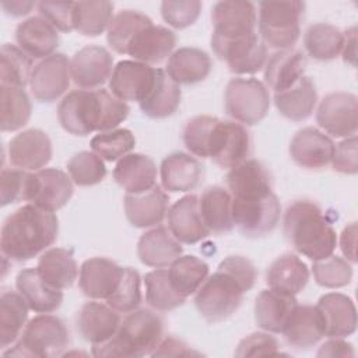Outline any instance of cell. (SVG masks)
I'll return each instance as SVG.
<instances>
[{
    "mask_svg": "<svg viewBox=\"0 0 358 358\" xmlns=\"http://www.w3.org/2000/svg\"><path fill=\"white\" fill-rule=\"evenodd\" d=\"M29 306L20 295L11 289L1 291L0 295V347L6 350L14 344L28 320Z\"/></svg>",
    "mask_w": 358,
    "mask_h": 358,
    "instance_id": "60d3db41",
    "label": "cell"
},
{
    "mask_svg": "<svg viewBox=\"0 0 358 358\" xmlns=\"http://www.w3.org/2000/svg\"><path fill=\"white\" fill-rule=\"evenodd\" d=\"M211 38L234 39L256 34V6L250 1H217L211 8Z\"/></svg>",
    "mask_w": 358,
    "mask_h": 358,
    "instance_id": "9a60e30c",
    "label": "cell"
},
{
    "mask_svg": "<svg viewBox=\"0 0 358 358\" xmlns=\"http://www.w3.org/2000/svg\"><path fill=\"white\" fill-rule=\"evenodd\" d=\"M334 145L327 134L308 126L298 130L291 138L289 155L302 168L322 169L331 162Z\"/></svg>",
    "mask_w": 358,
    "mask_h": 358,
    "instance_id": "ffe728a7",
    "label": "cell"
},
{
    "mask_svg": "<svg viewBox=\"0 0 358 358\" xmlns=\"http://www.w3.org/2000/svg\"><path fill=\"white\" fill-rule=\"evenodd\" d=\"M282 334L287 344L296 350L316 345L324 337V320L317 306L298 303Z\"/></svg>",
    "mask_w": 358,
    "mask_h": 358,
    "instance_id": "4dcf8cb0",
    "label": "cell"
},
{
    "mask_svg": "<svg viewBox=\"0 0 358 358\" xmlns=\"http://www.w3.org/2000/svg\"><path fill=\"white\" fill-rule=\"evenodd\" d=\"M123 268L106 257L85 260L78 273V287L91 299H109L117 289Z\"/></svg>",
    "mask_w": 358,
    "mask_h": 358,
    "instance_id": "d6986e66",
    "label": "cell"
},
{
    "mask_svg": "<svg viewBox=\"0 0 358 358\" xmlns=\"http://www.w3.org/2000/svg\"><path fill=\"white\" fill-rule=\"evenodd\" d=\"M113 18V3L106 0L77 1L74 6V29L84 36H98Z\"/></svg>",
    "mask_w": 358,
    "mask_h": 358,
    "instance_id": "f6af8a7d",
    "label": "cell"
},
{
    "mask_svg": "<svg viewBox=\"0 0 358 358\" xmlns=\"http://www.w3.org/2000/svg\"><path fill=\"white\" fill-rule=\"evenodd\" d=\"M74 6L73 1H39L41 17L49 21L62 32L74 31Z\"/></svg>",
    "mask_w": 358,
    "mask_h": 358,
    "instance_id": "680465c9",
    "label": "cell"
},
{
    "mask_svg": "<svg viewBox=\"0 0 358 358\" xmlns=\"http://www.w3.org/2000/svg\"><path fill=\"white\" fill-rule=\"evenodd\" d=\"M282 228L294 249L312 262L326 259L336 250V231L323 210L310 200H296L289 204Z\"/></svg>",
    "mask_w": 358,
    "mask_h": 358,
    "instance_id": "277c9868",
    "label": "cell"
},
{
    "mask_svg": "<svg viewBox=\"0 0 358 358\" xmlns=\"http://www.w3.org/2000/svg\"><path fill=\"white\" fill-rule=\"evenodd\" d=\"M312 273L316 284L324 288H341L348 285L352 280L351 264L334 255L313 262Z\"/></svg>",
    "mask_w": 358,
    "mask_h": 358,
    "instance_id": "816d5d0a",
    "label": "cell"
},
{
    "mask_svg": "<svg viewBox=\"0 0 358 358\" xmlns=\"http://www.w3.org/2000/svg\"><path fill=\"white\" fill-rule=\"evenodd\" d=\"M71 80L81 90H94L103 85L113 71V56L108 49L88 45L77 50L70 60Z\"/></svg>",
    "mask_w": 358,
    "mask_h": 358,
    "instance_id": "2e32d148",
    "label": "cell"
},
{
    "mask_svg": "<svg viewBox=\"0 0 358 358\" xmlns=\"http://www.w3.org/2000/svg\"><path fill=\"white\" fill-rule=\"evenodd\" d=\"M155 74L157 69L148 64L136 60H122L113 67L109 90L123 102L133 101L140 103L151 90Z\"/></svg>",
    "mask_w": 358,
    "mask_h": 358,
    "instance_id": "e0dca14e",
    "label": "cell"
},
{
    "mask_svg": "<svg viewBox=\"0 0 358 358\" xmlns=\"http://www.w3.org/2000/svg\"><path fill=\"white\" fill-rule=\"evenodd\" d=\"M73 190V180L64 171L42 168L29 173L25 200L39 208L55 213L70 201Z\"/></svg>",
    "mask_w": 358,
    "mask_h": 358,
    "instance_id": "7c38bea8",
    "label": "cell"
},
{
    "mask_svg": "<svg viewBox=\"0 0 358 358\" xmlns=\"http://www.w3.org/2000/svg\"><path fill=\"white\" fill-rule=\"evenodd\" d=\"M340 248L343 255L350 260L351 263L357 262V224L351 222L343 229L341 238H340Z\"/></svg>",
    "mask_w": 358,
    "mask_h": 358,
    "instance_id": "be15d7a7",
    "label": "cell"
},
{
    "mask_svg": "<svg viewBox=\"0 0 358 358\" xmlns=\"http://www.w3.org/2000/svg\"><path fill=\"white\" fill-rule=\"evenodd\" d=\"M168 229L182 243L193 245L210 235L199 207L196 194H186L176 200L166 213Z\"/></svg>",
    "mask_w": 358,
    "mask_h": 358,
    "instance_id": "44dd1931",
    "label": "cell"
},
{
    "mask_svg": "<svg viewBox=\"0 0 358 358\" xmlns=\"http://www.w3.org/2000/svg\"><path fill=\"white\" fill-rule=\"evenodd\" d=\"M278 340L267 333H252L242 338L235 350V357H277L281 352Z\"/></svg>",
    "mask_w": 358,
    "mask_h": 358,
    "instance_id": "6f0895ef",
    "label": "cell"
},
{
    "mask_svg": "<svg viewBox=\"0 0 358 358\" xmlns=\"http://www.w3.org/2000/svg\"><path fill=\"white\" fill-rule=\"evenodd\" d=\"M15 41L31 59H46L55 53L60 38L57 29L43 17H29L15 29Z\"/></svg>",
    "mask_w": 358,
    "mask_h": 358,
    "instance_id": "83f0119b",
    "label": "cell"
},
{
    "mask_svg": "<svg viewBox=\"0 0 358 358\" xmlns=\"http://www.w3.org/2000/svg\"><path fill=\"white\" fill-rule=\"evenodd\" d=\"M215 120L217 117H213L208 115H200V116L192 117L186 123L182 138H183L185 147L190 151V154L200 158H207V143Z\"/></svg>",
    "mask_w": 358,
    "mask_h": 358,
    "instance_id": "db71d44e",
    "label": "cell"
},
{
    "mask_svg": "<svg viewBox=\"0 0 358 358\" xmlns=\"http://www.w3.org/2000/svg\"><path fill=\"white\" fill-rule=\"evenodd\" d=\"M70 60L63 53H53L34 66L29 87L39 102H55L70 87Z\"/></svg>",
    "mask_w": 358,
    "mask_h": 358,
    "instance_id": "5bb4252c",
    "label": "cell"
},
{
    "mask_svg": "<svg viewBox=\"0 0 358 358\" xmlns=\"http://www.w3.org/2000/svg\"><path fill=\"white\" fill-rule=\"evenodd\" d=\"M141 278L137 270L131 267L123 268L120 284L115 294L106 299L108 305L116 312L129 313L137 309L141 303Z\"/></svg>",
    "mask_w": 358,
    "mask_h": 358,
    "instance_id": "f5cc1de1",
    "label": "cell"
},
{
    "mask_svg": "<svg viewBox=\"0 0 358 358\" xmlns=\"http://www.w3.org/2000/svg\"><path fill=\"white\" fill-rule=\"evenodd\" d=\"M29 173L22 169L3 168L0 178V204L7 206L27 197Z\"/></svg>",
    "mask_w": 358,
    "mask_h": 358,
    "instance_id": "9f6ffc18",
    "label": "cell"
},
{
    "mask_svg": "<svg viewBox=\"0 0 358 358\" xmlns=\"http://www.w3.org/2000/svg\"><path fill=\"white\" fill-rule=\"evenodd\" d=\"M208 273V264L193 255H180L168 268L172 287L185 298L197 292V289L207 280Z\"/></svg>",
    "mask_w": 358,
    "mask_h": 358,
    "instance_id": "b9f144b4",
    "label": "cell"
},
{
    "mask_svg": "<svg viewBox=\"0 0 358 358\" xmlns=\"http://www.w3.org/2000/svg\"><path fill=\"white\" fill-rule=\"evenodd\" d=\"M210 43L213 52L235 74L259 73L267 62V45L257 32L234 39L211 38Z\"/></svg>",
    "mask_w": 358,
    "mask_h": 358,
    "instance_id": "8fae6325",
    "label": "cell"
},
{
    "mask_svg": "<svg viewBox=\"0 0 358 358\" xmlns=\"http://www.w3.org/2000/svg\"><path fill=\"white\" fill-rule=\"evenodd\" d=\"M252 150L250 134L236 122L217 119L207 143V158L224 169H232L248 159Z\"/></svg>",
    "mask_w": 358,
    "mask_h": 358,
    "instance_id": "30bf717a",
    "label": "cell"
},
{
    "mask_svg": "<svg viewBox=\"0 0 358 358\" xmlns=\"http://www.w3.org/2000/svg\"><path fill=\"white\" fill-rule=\"evenodd\" d=\"M333 169L345 175H355L358 172V152L357 136L347 137L334 145L331 162Z\"/></svg>",
    "mask_w": 358,
    "mask_h": 358,
    "instance_id": "91938a15",
    "label": "cell"
},
{
    "mask_svg": "<svg viewBox=\"0 0 358 358\" xmlns=\"http://www.w3.org/2000/svg\"><path fill=\"white\" fill-rule=\"evenodd\" d=\"M165 71L178 85H192L208 77L211 59L203 49L192 46L179 48L169 56Z\"/></svg>",
    "mask_w": 358,
    "mask_h": 358,
    "instance_id": "d590c367",
    "label": "cell"
},
{
    "mask_svg": "<svg viewBox=\"0 0 358 358\" xmlns=\"http://www.w3.org/2000/svg\"><path fill=\"white\" fill-rule=\"evenodd\" d=\"M183 252L180 242L166 227H155L144 232L137 242V256L148 267L165 268Z\"/></svg>",
    "mask_w": 358,
    "mask_h": 358,
    "instance_id": "f1b7e54d",
    "label": "cell"
},
{
    "mask_svg": "<svg viewBox=\"0 0 358 358\" xmlns=\"http://www.w3.org/2000/svg\"><path fill=\"white\" fill-rule=\"evenodd\" d=\"M15 287L29 309L38 313L55 312L63 302V291L46 284L36 267L21 270L17 274Z\"/></svg>",
    "mask_w": 358,
    "mask_h": 358,
    "instance_id": "d6a6232c",
    "label": "cell"
},
{
    "mask_svg": "<svg viewBox=\"0 0 358 358\" xmlns=\"http://www.w3.org/2000/svg\"><path fill=\"white\" fill-rule=\"evenodd\" d=\"M70 334L57 316L39 313L32 317L24 327L20 338L14 345L4 351V357H62L69 347Z\"/></svg>",
    "mask_w": 358,
    "mask_h": 358,
    "instance_id": "8992f818",
    "label": "cell"
},
{
    "mask_svg": "<svg viewBox=\"0 0 358 358\" xmlns=\"http://www.w3.org/2000/svg\"><path fill=\"white\" fill-rule=\"evenodd\" d=\"M201 355L199 351L192 350L185 341L168 336L161 340L157 348L151 352V357H192Z\"/></svg>",
    "mask_w": 358,
    "mask_h": 358,
    "instance_id": "94428289",
    "label": "cell"
},
{
    "mask_svg": "<svg viewBox=\"0 0 358 358\" xmlns=\"http://www.w3.org/2000/svg\"><path fill=\"white\" fill-rule=\"evenodd\" d=\"M201 8L199 0H165L161 3V15L168 25L183 29L197 21Z\"/></svg>",
    "mask_w": 358,
    "mask_h": 358,
    "instance_id": "11a10c76",
    "label": "cell"
},
{
    "mask_svg": "<svg viewBox=\"0 0 358 358\" xmlns=\"http://www.w3.org/2000/svg\"><path fill=\"white\" fill-rule=\"evenodd\" d=\"M32 59L18 46L4 43L0 50V80L4 85L25 88L32 74Z\"/></svg>",
    "mask_w": 358,
    "mask_h": 358,
    "instance_id": "c3c4849f",
    "label": "cell"
},
{
    "mask_svg": "<svg viewBox=\"0 0 358 358\" xmlns=\"http://www.w3.org/2000/svg\"><path fill=\"white\" fill-rule=\"evenodd\" d=\"M305 67L306 59L301 50L292 48L277 50L264 64V83L274 94L281 92L303 77Z\"/></svg>",
    "mask_w": 358,
    "mask_h": 358,
    "instance_id": "1f68e13d",
    "label": "cell"
},
{
    "mask_svg": "<svg viewBox=\"0 0 358 358\" xmlns=\"http://www.w3.org/2000/svg\"><path fill=\"white\" fill-rule=\"evenodd\" d=\"M280 217L281 206L273 192L262 197H232L234 227L248 238L268 235L278 225Z\"/></svg>",
    "mask_w": 358,
    "mask_h": 358,
    "instance_id": "9c48e42d",
    "label": "cell"
},
{
    "mask_svg": "<svg viewBox=\"0 0 358 358\" xmlns=\"http://www.w3.org/2000/svg\"><path fill=\"white\" fill-rule=\"evenodd\" d=\"M159 176L164 190L172 193L190 192L203 182L204 166L189 154L172 152L162 159Z\"/></svg>",
    "mask_w": 358,
    "mask_h": 358,
    "instance_id": "484cf974",
    "label": "cell"
},
{
    "mask_svg": "<svg viewBox=\"0 0 358 358\" xmlns=\"http://www.w3.org/2000/svg\"><path fill=\"white\" fill-rule=\"evenodd\" d=\"M113 179L129 194L143 193L157 185V165L148 155L127 154L117 161Z\"/></svg>",
    "mask_w": 358,
    "mask_h": 358,
    "instance_id": "836d02e7",
    "label": "cell"
},
{
    "mask_svg": "<svg viewBox=\"0 0 358 358\" xmlns=\"http://www.w3.org/2000/svg\"><path fill=\"white\" fill-rule=\"evenodd\" d=\"M305 3L291 1H260L259 32L262 41L278 50L291 49L301 35V20Z\"/></svg>",
    "mask_w": 358,
    "mask_h": 358,
    "instance_id": "52a82bcc",
    "label": "cell"
},
{
    "mask_svg": "<svg viewBox=\"0 0 358 358\" xmlns=\"http://www.w3.org/2000/svg\"><path fill=\"white\" fill-rule=\"evenodd\" d=\"M169 196L162 186L155 185L150 190L124 196V214L134 228H150L161 224L168 213Z\"/></svg>",
    "mask_w": 358,
    "mask_h": 358,
    "instance_id": "7402d4cb",
    "label": "cell"
},
{
    "mask_svg": "<svg viewBox=\"0 0 358 358\" xmlns=\"http://www.w3.org/2000/svg\"><path fill=\"white\" fill-rule=\"evenodd\" d=\"M317 309L324 320V336L343 338L357 330V309L352 299L340 292H329L319 298Z\"/></svg>",
    "mask_w": 358,
    "mask_h": 358,
    "instance_id": "f546056e",
    "label": "cell"
},
{
    "mask_svg": "<svg viewBox=\"0 0 358 358\" xmlns=\"http://www.w3.org/2000/svg\"><path fill=\"white\" fill-rule=\"evenodd\" d=\"M343 60L352 67H355L357 59V28L351 27L345 32H343Z\"/></svg>",
    "mask_w": 358,
    "mask_h": 358,
    "instance_id": "e7e4bbea",
    "label": "cell"
},
{
    "mask_svg": "<svg viewBox=\"0 0 358 358\" xmlns=\"http://www.w3.org/2000/svg\"><path fill=\"white\" fill-rule=\"evenodd\" d=\"M67 172L77 186H94L106 176V166L94 151H80L67 162Z\"/></svg>",
    "mask_w": 358,
    "mask_h": 358,
    "instance_id": "f907efd6",
    "label": "cell"
},
{
    "mask_svg": "<svg viewBox=\"0 0 358 358\" xmlns=\"http://www.w3.org/2000/svg\"><path fill=\"white\" fill-rule=\"evenodd\" d=\"M119 313L109 305L90 301L77 313V329L81 337L92 345L112 338L120 326Z\"/></svg>",
    "mask_w": 358,
    "mask_h": 358,
    "instance_id": "cb8c5ba5",
    "label": "cell"
},
{
    "mask_svg": "<svg viewBox=\"0 0 358 358\" xmlns=\"http://www.w3.org/2000/svg\"><path fill=\"white\" fill-rule=\"evenodd\" d=\"M271 103L267 87L257 78H232L225 88L224 108L228 116L246 126L260 123Z\"/></svg>",
    "mask_w": 358,
    "mask_h": 358,
    "instance_id": "ba28073f",
    "label": "cell"
},
{
    "mask_svg": "<svg viewBox=\"0 0 358 358\" xmlns=\"http://www.w3.org/2000/svg\"><path fill=\"white\" fill-rule=\"evenodd\" d=\"M257 270L245 256L225 257L194 295V306L208 323H220L238 310L245 292L255 287Z\"/></svg>",
    "mask_w": 358,
    "mask_h": 358,
    "instance_id": "6da1fadb",
    "label": "cell"
},
{
    "mask_svg": "<svg viewBox=\"0 0 358 358\" xmlns=\"http://www.w3.org/2000/svg\"><path fill=\"white\" fill-rule=\"evenodd\" d=\"M42 280L56 289H67L73 287L78 277V267L73 252L63 248L46 249L36 264Z\"/></svg>",
    "mask_w": 358,
    "mask_h": 358,
    "instance_id": "f35d334b",
    "label": "cell"
},
{
    "mask_svg": "<svg viewBox=\"0 0 358 358\" xmlns=\"http://www.w3.org/2000/svg\"><path fill=\"white\" fill-rule=\"evenodd\" d=\"M303 45L308 55L316 60H333L343 49V32L326 22H316L308 27L303 35Z\"/></svg>",
    "mask_w": 358,
    "mask_h": 358,
    "instance_id": "ee69618b",
    "label": "cell"
},
{
    "mask_svg": "<svg viewBox=\"0 0 358 358\" xmlns=\"http://www.w3.org/2000/svg\"><path fill=\"white\" fill-rule=\"evenodd\" d=\"M7 154L14 168L39 171L52 159V141L43 130L28 129L8 141Z\"/></svg>",
    "mask_w": 358,
    "mask_h": 358,
    "instance_id": "ac0fdd59",
    "label": "cell"
},
{
    "mask_svg": "<svg viewBox=\"0 0 358 358\" xmlns=\"http://www.w3.org/2000/svg\"><path fill=\"white\" fill-rule=\"evenodd\" d=\"M129 112V105L108 90H74L60 101L57 120L67 133L87 136L116 129Z\"/></svg>",
    "mask_w": 358,
    "mask_h": 358,
    "instance_id": "7a4b0ae2",
    "label": "cell"
},
{
    "mask_svg": "<svg viewBox=\"0 0 358 358\" xmlns=\"http://www.w3.org/2000/svg\"><path fill=\"white\" fill-rule=\"evenodd\" d=\"M152 20L136 10H122L113 15L109 24L106 39L109 46L120 55H126L127 46L131 39L145 27L151 25Z\"/></svg>",
    "mask_w": 358,
    "mask_h": 358,
    "instance_id": "bcb514c9",
    "label": "cell"
},
{
    "mask_svg": "<svg viewBox=\"0 0 358 358\" xmlns=\"http://www.w3.org/2000/svg\"><path fill=\"white\" fill-rule=\"evenodd\" d=\"M180 101V85L172 81L165 70L157 69L154 84L138 105L145 116L151 119H165L178 110Z\"/></svg>",
    "mask_w": 358,
    "mask_h": 358,
    "instance_id": "74e56055",
    "label": "cell"
},
{
    "mask_svg": "<svg viewBox=\"0 0 358 358\" xmlns=\"http://www.w3.org/2000/svg\"><path fill=\"white\" fill-rule=\"evenodd\" d=\"M175 45L176 35L173 31L151 24L143 28L131 39L126 55L131 56L136 62L151 66L158 64L171 56Z\"/></svg>",
    "mask_w": 358,
    "mask_h": 358,
    "instance_id": "d4e9b609",
    "label": "cell"
},
{
    "mask_svg": "<svg viewBox=\"0 0 358 358\" xmlns=\"http://www.w3.org/2000/svg\"><path fill=\"white\" fill-rule=\"evenodd\" d=\"M90 145L96 155L112 162L130 154L136 145V138L129 129H113L95 134Z\"/></svg>",
    "mask_w": 358,
    "mask_h": 358,
    "instance_id": "681fc988",
    "label": "cell"
},
{
    "mask_svg": "<svg viewBox=\"0 0 358 358\" xmlns=\"http://www.w3.org/2000/svg\"><path fill=\"white\" fill-rule=\"evenodd\" d=\"M59 235L55 213L25 204L10 214L1 227L0 248L3 257L27 262L52 246Z\"/></svg>",
    "mask_w": 358,
    "mask_h": 358,
    "instance_id": "3957f363",
    "label": "cell"
},
{
    "mask_svg": "<svg viewBox=\"0 0 358 358\" xmlns=\"http://www.w3.org/2000/svg\"><path fill=\"white\" fill-rule=\"evenodd\" d=\"M35 6V1H21V0H11V1H1V7L7 15L11 17H22L27 15Z\"/></svg>",
    "mask_w": 358,
    "mask_h": 358,
    "instance_id": "03108f58",
    "label": "cell"
},
{
    "mask_svg": "<svg viewBox=\"0 0 358 358\" xmlns=\"http://www.w3.org/2000/svg\"><path fill=\"white\" fill-rule=\"evenodd\" d=\"M355 351L352 348L351 343L344 341L343 338H336L331 337L326 343H323L317 352L316 357H354Z\"/></svg>",
    "mask_w": 358,
    "mask_h": 358,
    "instance_id": "6125c7cd",
    "label": "cell"
},
{
    "mask_svg": "<svg viewBox=\"0 0 358 358\" xmlns=\"http://www.w3.org/2000/svg\"><path fill=\"white\" fill-rule=\"evenodd\" d=\"M358 99L351 92L327 94L316 110V123L333 137H351L358 126Z\"/></svg>",
    "mask_w": 358,
    "mask_h": 358,
    "instance_id": "4fadbf2b",
    "label": "cell"
},
{
    "mask_svg": "<svg viewBox=\"0 0 358 358\" xmlns=\"http://www.w3.org/2000/svg\"><path fill=\"white\" fill-rule=\"evenodd\" d=\"M164 334L162 319L150 309H134L120 322L116 334L92 345L94 357L137 358L151 355Z\"/></svg>",
    "mask_w": 358,
    "mask_h": 358,
    "instance_id": "5b68a950",
    "label": "cell"
},
{
    "mask_svg": "<svg viewBox=\"0 0 358 358\" xmlns=\"http://www.w3.org/2000/svg\"><path fill=\"white\" fill-rule=\"evenodd\" d=\"M227 185L234 199L262 197L273 192V176L262 161L250 158L229 169Z\"/></svg>",
    "mask_w": 358,
    "mask_h": 358,
    "instance_id": "603a6c76",
    "label": "cell"
},
{
    "mask_svg": "<svg viewBox=\"0 0 358 358\" xmlns=\"http://www.w3.org/2000/svg\"><path fill=\"white\" fill-rule=\"evenodd\" d=\"M143 281L145 285V301L155 310H172L182 306L186 301V298L178 294L172 287L168 270L165 268H157L147 273Z\"/></svg>",
    "mask_w": 358,
    "mask_h": 358,
    "instance_id": "7dc6e473",
    "label": "cell"
},
{
    "mask_svg": "<svg viewBox=\"0 0 358 358\" xmlns=\"http://www.w3.org/2000/svg\"><path fill=\"white\" fill-rule=\"evenodd\" d=\"M309 281V268L294 253L278 256L266 271V284L270 289L287 295L299 294Z\"/></svg>",
    "mask_w": 358,
    "mask_h": 358,
    "instance_id": "e575fe53",
    "label": "cell"
},
{
    "mask_svg": "<svg viewBox=\"0 0 358 358\" xmlns=\"http://www.w3.org/2000/svg\"><path fill=\"white\" fill-rule=\"evenodd\" d=\"M201 218L210 232L227 234L234 229L232 196L221 186H210L199 197Z\"/></svg>",
    "mask_w": 358,
    "mask_h": 358,
    "instance_id": "ab89813d",
    "label": "cell"
},
{
    "mask_svg": "<svg viewBox=\"0 0 358 358\" xmlns=\"http://www.w3.org/2000/svg\"><path fill=\"white\" fill-rule=\"evenodd\" d=\"M31 101L21 87L0 85V127L1 131L22 129L31 117Z\"/></svg>",
    "mask_w": 358,
    "mask_h": 358,
    "instance_id": "7bdbcfd3",
    "label": "cell"
},
{
    "mask_svg": "<svg viewBox=\"0 0 358 358\" xmlns=\"http://www.w3.org/2000/svg\"><path fill=\"white\" fill-rule=\"evenodd\" d=\"M317 103V91L310 77H301L292 87L274 94L277 110L287 119L302 122L308 119Z\"/></svg>",
    "mask_w": 358,
    "mask_h": 358,
    "instance_id": "8d00e7d4",
    "label": "cell"
},
{
    "mask_svg": "<svg viewBox=\"0 0 358 358\" xmlns=\"http://www.w3.org/2000/svg\"><path fill=\"white\" fill-rule=\"evenodd\" d=\"M298 301L295 295H287L274 289H263L255 301L256 324L268 333L282 334Z\"/></svg>",
    "mask_w": 358,
    "mask_h": 358,
    "instance_id": "4316f807",
    "label": "cell"
}]
</instances>
